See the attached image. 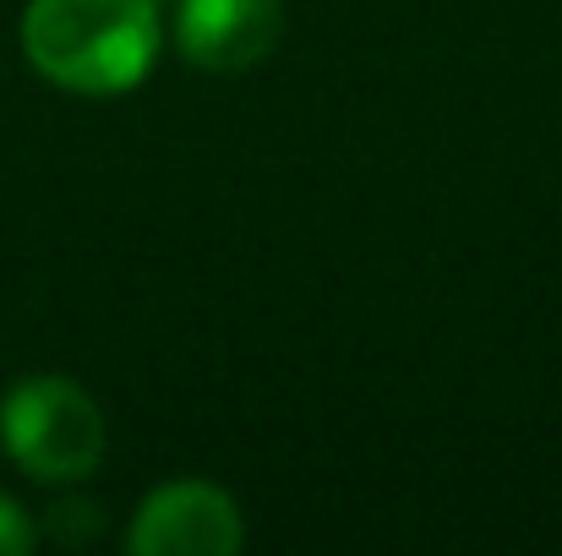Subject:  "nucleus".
I'll use <instances>...</instances> for the list:
<instances>
[{
	"label": "nucleus",
	"instance_id": "f03ea898",
	"mask_svg": "<svg viewBox=\"0 0 562 556\" xmlns=\"http://www.w3.org/2000/svg\"><path fill=\"white\" fill-rule=\"evenodd\" d=\"M110 447L99 398L66 371L16 376L0 393V453L33 486H82Z\"/></svg>",
	"mask_w": 562,
	"mask_h": 556
},
{
	"label": "nucleus",
	"instance_id": "7ed1b4c3",
	"mask_svg": "<svg viewBox=\"0 0 562 556\" xmlns=\"http://www.w3.org/2000/svg\"><path fill=\"white\" fill-rule=\"evenodd\" d=\"M240 546H246L240 502L202 475L154 486L126 524L132 556H235Z\"/></svg>",
	"mask_w": 562,
	"mask_h": 556
},
{
	"label": "nucleus",
	"instance_id": "423d86ee",
	"mask_svg": "<svg viewBox=\"0 0 562 556\" xmlns=\"http://www.w3.org/2000/svg\"><path fill=\"white\" fill-rule=\"evenodd\" d=\"M33 546H38V519L11 491H0V556H27Z\"/></svg>",
	"mask_w": 562,
	"mask_h": 556
},
{
	"label": "nucleus",
	"instance_id": "20e7f679",
	"mask_svg": "<svg viewBox=\"0 0 562 556\" xmlns=\"http://www.w3.org/2000/svg\"><path fill=\"white\" fill-rule=\"evenodd\" d=\"M170 38L196 71H251L284 38V0H176Z\"/></svg>",
	"mask_w": 562,
	"mask_h": 556
},
{
	"label": "nucleus",
	"instance_id": "39448f33",
	"mask_svg": "<svg viewBox=\"0 0 562 556\" xmlns=\"http://www.w3.org/2000/svg\"><path fill=\"white\" fill-rule=\"evenodd\" d=\"M99 502H88V497H60L49 513H44V524H38V541L49 535L55 546H88L93 535H99Z\"/></svg>",
	"mask_w": 562,
	"mask_h": 556
},
{
	"label": "nucleus",
	"instance_id": "f257e3e1",
	"mask_svg": "<svg viewBox=\"0 0 562 556\" xmlns=\"http://www.w3.org/2000/svg\"><path fill=\"white\" fill-rule=\"evenodd\" d=\"M165 0H27L16 22L22 60L71 99L137 93L165 55Z\"/></svg>",
	"mask_w": 562,
	"mask_h": 556
}]
</instances>
